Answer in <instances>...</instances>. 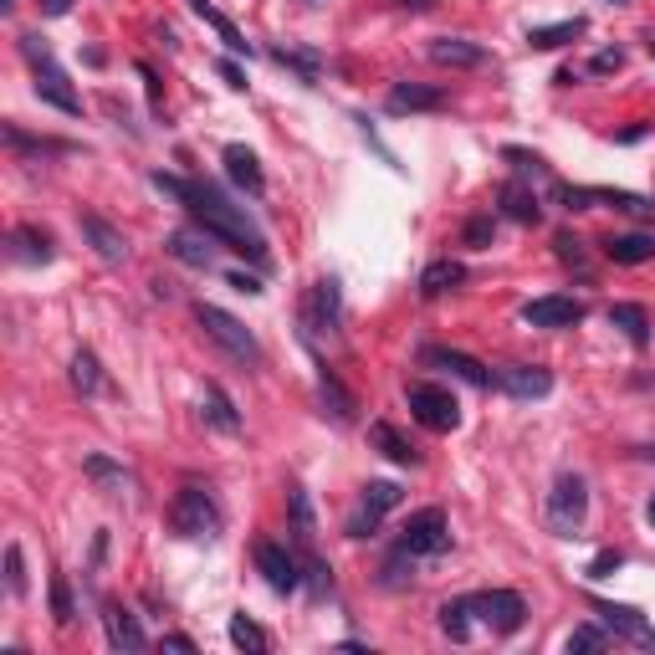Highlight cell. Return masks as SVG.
Instances as JSON below:
<instances>
[{
  "instance_id": "obj_41",
  "label": "cell",
  "mask_w": 655,
  "mask_h": 655,
  "mask_svg": "<svg viewBox=\"0 0 655 655\" xmlns=\"http://www.w3.org/2000/svg\"><path fill=\"white\" fill-rule=\"evenodd\" d=\"M400 497H405V492H400L395 482H369L359 502H364V507H374V512H389V507H400Z\"/></svg>"
},
{
  "instance_id": "obj_24",
  "label": "cell",
  "mask_w": 655,
  "mask_h": 655,
  "mask_svg": "<svg viewBox=\"0 0 655 655\" xmlns=\"http://www.w3.org/2000/svg\"><path fill=\"white\" fill-rule=\"evenodd\" d=\"M604 256L615 261V267H645V261H655V236H645V231L609 236V241H604Z\"/></svg>"
},
{
  "instance_id": "obj_38",
  "label": "cell",
  "mask_w": 655,
  "mask_h": 655,
  "mask_svg": "<svg viewBox=\"0 0 655 655\" xmlns=\"http://www.w3.org/2000/svg\"><path fill=\"white\" fill-rule=\"evenodd\" d=\"M502 159H507L517 174H533V180H548V159H543V154H533V149L507 144V149H502Z\"/></svg>"
},
{
  "instance_id": "obj_40",
  "label": "cell",
  "mask_w": 655,
  "mask_h": 655,
  "mask_svg": "<svg viewBox=\"0 0 655 655\" xmlns=\"http://www.w3.org/2000/svg\"><path fill=\"white\" fill-rule=\"evenodd\" d=\"M379 517H384V512H374V507H364V502H359V512L343 522V533L354 538V543H364V538H374V533H379Z\"/></svg>"
},
{
  "instance_id": "obj_15",
  "label": "cell",
  "mask_w": 655,
  "mask_h": 655,
  "mask_svg": "<svg viewBox=\"0 0 655 655\" xmlns=\"http://www.w3.org/2000/svg\"><path fill=\"white\" fill-rule=\"evenodd\" d=\"M420 364H430V369H451L461 384H471V389H492V369L482 364V359H471V354H461V348H420Z\"/></svg>"
},
{
  "instance_id": "obj_11",
  "label": "cell",
  "mask_w": 655,
  "mask_h": 655,
  "mask_svg": "<svg viewBox=\"0 0 655 655\" xmlns=\"http://www.w3.org/2000/svg\"><path fill=\"white\" fill-rule=\"evenodd\" d=\"M492 384L502 389V395H512V400H543L553 389V374L543 364H497Z\"/></svg>"
},
{
  "instance_id": "obj_50",
  "label": "cell",
  "mask_w": 655,
  "mask_h": 655,
  "mask_svg": "<svg viewBox=\"0 0 655 655\" xmlns=\"http://www.w3.org/2000/svg\"><path fill=\"white\" fill-rule=\"evenodd\" d=\"M226 282H231L236 292H246V297H256V292H261V282H256V277H246V272H231Z\"/></svg>"
},
{
  "instance_id": "obj_14",
  "label": "cell",
  "mask_w": 655,
  "mask_h": 655,
  "mask_svg": "<svg viewBox=\"0 0 655 655\" xmlns=\"http://www.w3.org/2000/svg\"><path fill=\"white\" fill-rule=\"evenodd\" d=\"M302 318H308V328H313V333H338V328H343V292H338V282H333V277H318V282H313Z\"/></svg>"
},
{
  "instance_id": "obj_59",
  "label": "cell",
  "mask_w": 655,
  "mask_h": 655,
  "mask_svg": "<svg viewBox=\"0 0 655 655\" xmlns=\"http://www.w3.org/2000/svg\"><path fill=\"white\" fill-rule=\"evenodd\" d=\"M615 6H630V0H615Z\"/></svg>"
},
{
  "instance_id": "obj_30",
  "label": "cell",
  "mask_w": 655,
  "mask_h": 655,
  "mask_svg": "<svg viewBox=\"0 0 655 655\" xmlns=\"http://www.w3.org/2000/svg\"><path fill=\"white\" fill-rule=\"evenodd\" d=\"M318 395H323V405L333 410V420H338V425H348V420H354L359 400H354V395H348V389L338 384V374H333L328 364H318Z\"/></svg>"
},
{
  "instance_id": "obj_32",
  "label": "cell",
  "mask_w": 655,
  "mask_h": 655,
  "mask_svg": "<svg viewBox=\"0 0 655 655\" xmlns=\"http://www.w3.org/2000/svg\"><path fill=\"white\" fill-rule=\"evenodd\" d=\"M287 517H292L297 543L308 548V543L318 538V517H313V497H308V487H287Z\"/></svg>"
},
{
  "instance_id": "obj_31",
  "label": "cell",
  "mask_w": 655,
  "mask_h": 655,
  "mask_svg": "<svg viewBox=\"0 0 655 655\" xmlns=\"http://www.w3.org/2000/svg\"><path fill=\"white\" fill-rule=\"evenodd\" d=\"M190 11H195V16H200V21H205V26L215 31V36H221V41H226V47L236 52V57H251V41H246V36L236 31V21H226L221 11H215V6H210V0H190Z\"/></svg>"
},
{
  "instance_id": "obj_22",
  "label": "cell",
  "mask_w": 655,
  "mask_h": 655,
  "mask_svg": "<svg viewBox=\"0 0 655 655\" xmlns=\"http://www.w3.org/2000/svg\"><path fill=\"white\" fill-rule=\"evenodd\" d=\"M226 174H231V185L236 190H246V195H267V174H261V164H256V154L246 149V144H226Z\"/></svg>"
},
{
  "instance_id": "obj_2",
  "label": "cell",
  "mask_w": 655,
  "mask_h": 655,
  "mask_svg": "<svg viewBox=\"0 0 655 655\" xmlns=\"http://www.w3.org/2000/svg\"><path fill=\"white\" fill-rule=\"evenodd\" d=\"M21 57L31 62V77H36V98H41V103H52V108H62L67 118H77V113H82V98L72 93L67 72L57 67L52 47H47V41H41L36 31H26V36H21Z\"/></svg>"
},
{
  "instance_id": "obj_35",
  "label": "cell",
  "mask_w": 655,
  "mask_h": 655,
  "mask_svg": "<svg viewBox=\"0 0 655 655\" xmlns=\"http://www.w3.org/2000/svg\"><path fill=\"white\" fill-rule=\"evenodd\" d=\"M11 246H21L16 256H26V261H41V267H47V261L57 256V246H52V236H47V231H36V226H16V236H11Z\"/></svg>"
},
{
  "instance_id": "obj_46",
  "label": "cell",
  "mask_w": 655,
  "mask_h": 655,
  "mask_svg": "<svg viewBox=\"0 0 655 655\" xmlns=\"http://www.w3.org/2000/svg\"><path fill=\"white\" fill-rule=\"evenodd\" d=\"M625 563V553L620 548H604V553H594V563H589V579H609Z\"/></svg>"
},
{
  "instance_id": "obj_5",
  "label": "cell",
  "mask_w": 655,
  "mask_h": 655,
  "mask_svg": "<svg viewBox=\"0 0 655 655\" xmlns=\"http://www.w3.org/2000/svg\"><path fill=\"white\" fill-rule=\"evenodd\" d=\"M195 323L226 348V354H236V359H246V364H261V343L251 338V328L241 323V318H231L226 308H215V302H195Z\"/></svg>"
},
{
  "instance_id": "obj_21",
  "label": "cell",
  "mask_w": 655,
  "mask_h": 655,
  "mask_svg": "<svg viewBox=\"0 0 655 655\" xmlns=\"http://www.w3.org/2000/svg\"><path fill=\"white\" fill-rule=\"evenodd\" d=\"M369 446L384 456V461H395V466H420V451L410 446V435L400 425H389V420H374L369 425Z\"/></svg>"
},
{
  "instance_id": "obj_54",
  "label": "cell",
  "mask_w": 655,
  "mask_h": 655,
  "mask_svg": "<svg viewBox=\"0 0 655 655\" xmlns=\"http://www.w3.org/2000/svg\"><path fill=\"white\" fill-rule=\"evenodd\" d=\"M645 522H650V528H655V492H650V502H645Z\"/></svg>"
},
{
  "instance_id": "obj_44",
  "label": "cell",
  "mask_w": 655,
  "mask_h": 655,
  "mask_svg": "<svg viewBox=\"0 0 655 655\" xmlns=\"http://www.w3.org/2000/svg\"><path fill=\"white\" fill-rule=\"evenodd\" d=\"M604 645H609V630H604V625H579V630L569 635V655H574V650H604Z\"/></svg>"
},
{
  "instance_id": "obj_29",
  "label": "cell",
  "mask_w": 655,
  "mask_h": 655,
  "mask_svg": "<svg viewBox=\"0 0 655 655\" xmlns=\"http://www.w3.org/2000/svg\"><path fill=\"white\" fill-rule=\"evenodd\" d=\"M461 282H466V267H461V261H451V256H441V261H430V267L420 272V297H446Z\"/></svg>"
},
{
  "instance_id": "obj_18",
  "label": "cell",
  "mask_w": 655,
  "mask_h": 655,
  "mask_svg": "<svg viewBox=\"0 0 655 655\" xmlns=\"http://www.w3.org/2000/svg\"><path fill=\"white\" fill-rule=\"evenodd\" d=\"M384 108L405 118V113H430V108H446V87H425V82H395L389 87Z\"/></svg>"
},
{
  "instance_id": "obj_53",
  "label": "cell",
  "mask_w": 655,
  "mask_h": 655,
  "mask_svg": "<svg viewBox=\"0 0 655 655\" xmlns=\"http://www.w3.org/2000/svg\"><path fill=\"white\" fill-rule=\"evenodd\" d=\"M395 6H405V11H430L435 0H395Z\"/></svg>"
},
{
  "instance_id": "obj_39",
  "label": "cell",
  "mask_w": 655,
  "mask_h": 655,
  "mask_svg": "<svg viewBox=\"0 0 655 655\" xmlns=\"http://www.w3.org/2000/svg\"><path fill=\"white\" fill-rule=\"evenodd\" d=\"M492 236H497V221H492V215H471L466 231H461V241H466L471 251H487V246H492Z\"/></svg>"
},
{
  "instance_id": "obj_47",
  "label": "cell",
  "mask_w": 655,
  "mask_h": 655,
  "mask_svg": "<svg viewBox=\"0 0 655 655\" xmlns=\"http://www.w3.org/2000/svg\"><path fill=\"white\" fill-rule=\"evenodd\" d=\"M625 67V52L620 47H604V52H594V62H589V72H620Z\"/></svg>"
},
{
  "instance_id": "obj_19",
  "label": "cell",
  "mask_w": 655,
  "mask_h": 655,
  "mask_svg": "<svg viewBox=\"0 0 655 655\" xmlns=\"http://www.w3.org/2000/svg\"><path fill=\"white\" fill-rule=\"evenodd\" d=\"M103 635H108V645H113V650H144V645H149V635H144L139 615H134V609H123L118 599H113V604H103Z\"/></svg>"
},
{
  "instance_id": "obj_25",
  "label": "cell",
  "mask_w": 655,
  "mask_h": 655,
  "mask_svg": "<svg viewBox=\"0 0 655 655\" xmlns=\"http://www.w3.org/2000/svg\"><path fill=\"white\" fill-rule=\"evenodd\" d=\"M200 405H205V420H210L215 430H221V435H236V430H241V410H236V400H231L215 379H205Z\"/></svg>"
},
{
  "instance_id": "obj_33",
  "label": "cell",
  "mask_w": 655,
  "mask_h": 655,
  "mask_svg": "<svg viewBox=\"0 0 655 655\" xmlns=\"http://www.w3.org/2000/svg\"><path fill=\"white\" fill-rule=\"evenodd\" d=\"M272 62L292 67L302 77V87H318V72H323V57L318 52H297V47H272Z\"/></svg>"
},
{
  "instance_id": "obj_12",
  "label": "cell",
  "mask_w": 655,
  "mask_h": 655,
  "mask_svg": "<svg viewBox=\"0 0 655 655\" xmlns=\"http://www.w3.org/2000/svg\"><path fill=\"white\" fill-rule=\"evenodd\" d=\"M256 574L267 579L277 594H292V589L302 584L297 558L287 553V543H272V538H261V543H256Z\"/></svg>"
},
{
  "instance_id": "obj_55",
  "label": "cell",
  "mask_w": 655,
  "mask_h": 655,
  "mask_svg": "<svg viewBox=\"0 0 655 655\" xmlns=\"http://www.w3.org/2000/svg\"><path fill=\"white\" fill-rule=\"evenodd\" d=\"M645 52H650V57H655V31H650V36H645Z\"/></svg>"
},
{
  "instance_id": "obj_28",
  "label": "cell",
  "mask_w": 655,
  "mask_h": 655,
  "mask_svg": "<svg viewBox=\"0 0 655 655\" xmlns=\"http://www.w3.org/2000/svg\"><path fill=\"white\" fill-rule=\"evenodd\" d=\"M609 328H620L635 348H650V313L640 302H609Z\"/></svg>"
},
{
  "instance_id": "obj_3",
  "label": "cell",
  "mask_w": 655,
  "mask_h": 655,
  "mask_svg": "<svg viewBox=\"0 0 655 655\" xmlns=\"http://www.w3.org/2000/svg\"><path fill=\"white\" fill-rule=\"evenodd\" d=\"M584 517H589V482L579 471H563L553 482V492H548V528L558 538H579Z\"/></svg>"
},
{
  "instance_id": "obj_34",
  "label": "cell",
  "mask_w": 655,
  "mask_h": 655,
  "mask_svg": "<svg viewBox=\"0 0 655 655\" xmlns=\"http://www.w3.org/2000/svg\"><path fill=\"white\" fill-rule=\"evenodd\" d=\"M72 384H77V395H98L103 389V364L93 348H77L72 354Z\"/></svg>"
},
{
  "instance_id": "obj_56",
  "label": "cell",
  "mask_w": 655,
  "mask_h": 655,
  "mask_svg": "<svg viewBox=\"0 0 655 655\" xmlns=\"http://www.w3.org/2000/svg\"><path fill=\"white\" fill-rule=\"evenodd\" d=\"M302 6H323V0H302Z\"/></svg>"
},
{
  "instance_id": "obj_42",
  "label": "cell",
  "mask_w": 655,
  "mask_h": 655,
  "mask_svg": "<svg viewBox=\"0 0 655 655\" xmlns=\"http://www.w3.org/2000/svg\"><path fill=\"white\" fill-rule=\"evenodd\" d=\"M52 620H57V625H72V620H77V604H72V589H67L62 574L52 579Z\"/></svg>"
},
{
  "instance_id": "obj_1",
  "label": "cell",
  "mask_w": 655,
  "mask_h": 655,
  "mask_svg": "<svg viewBox=\"0 0 655 655\" xmlns=\"http://www.w3.org/2000/svg\"><path fill=\"white\" fill-rule=\"evenodd\" d=\"M154 190H164L169 200H180L190 215H195V226L210 236V241H226L231 251L251 256L256 267H272V251H267V236H261L251 221H246V210L231 205L221 190H210L200 180H180V174H154Z\"/></svg>"
},
{
  "instance_id": "obj_57",
  "label": "cell",
  "mask_w": 655,
  "mask_h": 655,
  "mask_svg": "<svg viewBox=\"0 0 655 655\" xmlns=\"http://www.w3.org/2000/svg\"><path fill=\"white\" fill-rule=\"evenodd\" d=\"M640 456H650V461H655V451H640Z\"/></svg>"
},
{
  "instance_id": "obj_10",
  "label": "cell",
  "mask_w": 655,
  "mask_h": 655,
  "mask_svg": "<svg viewBox=\"0 0 655 655\" xmlns=\"http://www.w3.org/2000/svg\"><path fill=\"white\" fill-rule=\"evenodd\" d=\"M77 231H82L87 246H93V256L108 261V267H123V261H128V241H123V231L108 221V215H98V210H77Z\"/></svg>"
},
{
  "instance_id": "obj_48",
  "label": "cell",
  "mask_w": 655,
  "mask_h": 655,
  "mask_svg": "<svg viewBox=\"0 0 655 655\" xmlns=\"http://www.w3.org/2000/svg\"><path fill=\"white\" fill-rule=\"evenodd\" d=\"M308 584H313V594H318V599H323V594L333 589V574H328V563L308 558Z\"/></svg>"
},
{
  "instance_id": "obj_37",
  "label": "cell",
  "mask_w": 655,
  "mask_h": 655,
  "mask_svg": "<svg viewBox=\"0 0 655 655\" xmlns=\"http://www.w3.org/2000/svg\"><path fill=\"white\" fill-rule=\"evenodd\" d=\"M471 620H476V615H471V604H466V599H446V604H441V630H446L456 645L471 640Z\"/></svg>"
},
{
  "instance_id": "obj_52",
  "label": "cell",
  "mask_w": 655,
  "mask_h": 655,
  "mask_svg": "<svg viewBox=\"0 0 655 655\" xmlns=\"http://www.w3.org/2000/svg\"><path fill=\"white\" fill-rule=\"evenodd\" d=\"M164 650H185V655H195V640H190V635H164Z\"/></svg>"
},
{
  "instance_id": "obj_27",
  "label": "cell",
  "mask_w": 655,
  "mask_h": 655,
  "mask_svg": "<svg viewBox=\"0 0 655 655\" xmlns=\"http://www.w3.org/2000/svg\"><path fill=\"white\" fill-rule=\"evenodd\" d=\"M82 471H87V482H98V492H108V497H123L128 487H134V476H128L118 461H108V456H82Z\"/></svg>"
},
{
  "instance_id": "obj_58",
  "label": "cell",
  "mask_w": 655,
  "mask_h": 655,
  "mask_svg": "<svg viewBox=\"0 0 655 655\" xmlns=\"http://www.w3.org/2000/svg\"><path fill=\"white\" fill-rule=\"evenodd\" d=\"M0 6H16V0H0Z\"/></svg>"
},
{
  "instance_id": "obj_20",
  "label": "cell",
  "mask_w": 655,
  "mask_h": 655,
  "mask_svg": "<svg viewBox=\"0 0 655 655\" xmlns=\"http://www.w3.org/2000/svg\"><path fill=\"white\" fill-rule=\"evenodd\" d=\"M497 205H502L507 221H517V226H538V221H543V200H538V190H528L522 180H507V185L497 190Z\"/></svg>"
},
{
  "instance_id": "obj_23",
  "label": "cell",
  "mask_w": 655,
  "mask_h": 655,
  "mask_svg": "<svg viewBox=\"0 0 655 655\" xmlns=\"http://www.w3.org/2000/svg\"><path fill=\"white\" fill-rule=\"evenodd\" d=\"M164 251L174 256V261H185V267H195V272H210L215 267V251L205 246V231L195 236V231H169L164 236Z\"/></svg>"
},
{
  "instance_id": "obj_43",
  "label": "cell",
  "mask_w": 655,
  "mask_h": 655,
  "mask_svg": "<svg viewBox=\"0 0 655 655\" xmlns=\"http://www.w3.org/2000/svg\"><path fill=\"white\" fill-rule=\"evenodd\" d=\"M6 589H11L16 599H26V558H21V543L6 548Z\"/></svg>"
},
{
  "instance_id": "obj_9",
  "label": "cell",
  "mask_w": 655,
  "mask_h": 655,
  "mask_svg": "<svg viewBox=\"0 0 655 655\" xmlns=\"http://www.w3.org/2000/svg\"><path fill=\"white\" fill-rule=\"evenodd\" d=\"M594 615H599V625L615 635V640H630L635 650H655V625L640 615V609H630V604H609V599H594Z\"/></svg>"
},
{
  "instance_id": "obj_16",
  "label": "cell",
  "mask_w": 655,
  "mask_h": 655,
  "mask_svg": "<svg viewBox=\"0 0 655 655\" xmlns=\"http://www.w3.org/2000/svg\"><path fill=\"white\" fill-rule=\"evenodd\" d=\"M563 200H569V210H594V205H615L625 215H655V200L645 195H630V190H558Z\"/></svg>"
},
{
  "instance_id": "obj_6",
  "label": "cell",
  "mask_w": 655,
  "mask_h": 655,
  "mask_svg": "<svg viewBox=\"0 0 655 655\" xmlns=\"http://www.w3.org/2000/svg\"><path fill=\"white\" fill-rule=\"evenodd\" d=\"M169 528L180 538H210L221 528V507L210 502V492L200 487H180V497L169 502Z\"/></svg>"
},
{
  "instance_id": "obj_49",
  "label": "cell",
  "mask_w": 655,
  "mask_h": 655,
  "mask_svg": "<svg viewBox=\"0 0 655 655\" xmlns=\"http://www.w3.org/2000/svg\"><path fill=\"white\" fill-rule=\"evenodd\" d=\"M215 72H221L226 77V87H236V93H241V87H246V72L231 62V57H221V62H215Z\"/></svg>"
},
{
  "instance_id": "obj_4",
  "label": "cell",
  "mask_w": 655,
  "mask_h": 655,
  "mask_svg": "<svg viewBox=\"0 0 655 655\" xmlns=\"http://www.w3.org/2000/svg\"><path fill=\"white\" fill-rule=\"evenodd\" d=\"M405 405H410V415H415L425 430H435V435H446V430L461 425V405H456V395H451L446 384H430V379L405 384Z\"/></svg>"
},
{
  "instance_id": "obj_8",
  "label": "cell",
  "mask_w": 655,
  "mask_h": 655,
  "mask_svg": "<svg viewBox=\"0 0 655 655\" xmlns=\"http://www.w3.org/2000/svg\"><path fill=\"white\" fill-rule=\"evenodd\" d=\"M400 548L415 553V558H441L451 548V522L441 507H425V512H410V522L400 528Z\"/></svg>"
},
{
  "instance_id": "obj_45",
  "label": "cell",
  "mask_w": 655,
  "mask_h": 655,
  "mask_svg": "<svg viewBox=\"0 0 655 655\" xmlns=\"http://www.w3.org/2000/svg\"><path fill=\"white\" fill-rule=\"evenodd\" d=\"M553 251H558V261H569V267H584V241H579V236L558 231V236H553Z\"/></svg>"
},
{
  "instance_id": "obj_17",
  "label": "cell",
  "mask_w": 655,
  "mask_h": 655,
  "mask_svg": "<svg viewBox=\"0 0 655 655\" xmlns=\"http://www.w3.org/2000/svg\"><path fill=\"white\" fill-rule=\"evenodd\" d=\"M425 57H430L435 67H451V72L487 67V47H476V41H466V36H435L430 47H425Z\"/></svg>"
},
{
  "instance_id": "obj_7",
  "label": "cell",
  "mask_w": 655,
  "mask_h": 655,
  "mask_svg": "<svg viewBox=\"0 0 655 655\" xmlns=\"http://www.w3.org/2000/svg\"><path fill=\"white\" fill-rule=\"evenodd\" d=\"M471 615L482 620L492 635H517L522 620H528V604H522V594L512 589H482V594H466Z\"/></svg>"
},
{
  "instance_id": "obj_26",
  "label": "cell",
  "mask_w": 655,
  "mask_h": 655,
  "mask_svg": "<svg viewBox=\"0 0 655 655\" xmlns=\"http://www.w3.org/2000/svg\"><path fill=\"white\" fill-rule=\"evenodd\" d=\"M584 31H589L584 16L553 21V26H533V31H528V47H533V52H558V47H569V41H579Z\"/></svg>"
},
{
  "instance_id": "obj_51",
  "label": "cell",
  "mask_w": 655,
  "mask_h": 655,
  "mask_svg": "<svg viewBox=\"0 0 655 655\" xmlns=\"http://www.w3.org/2000/svg\"><path fill=\"white\" fill-rule=\"evenodd\" d=\"M36 6H41V16H52V21H57V16L72 11V0H36Z\"/></svg>"
},
{
  "instance_id": "obj_13",
  "label": "cell",
  "mask_w": 655,
  "mask_h": 655,
  "mask_svg": "<svg viewBox=\"0 0 655 655\" xmlns=\"http://www.w3.org/2000/svg\"><path fill=\"white\" fill-rule=\"evenodd\" d=\"M584 318H589V308L579 297H533L528 308H522V323L528 328H574Z\"/></svg>"
},
{
  "instance_id": "obj_36",
  "label": "cell",
  "mask_w": 655,
  "mask_h": 655,
  "mask_svg": "<svg viewBox=\"0 0 655 655\" xmlns=\"http://www.w3.org/2000/svg\"><path fill=\"white\" fill-rule=\"evenodd\" d=\"M226 635H231V645L236 650H251V655H267V630H261L256 620H246V615H231V625H226Z\"/></svg>"
}]
</instances>
